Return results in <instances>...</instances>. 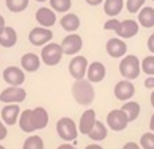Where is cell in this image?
Segmentation results:
<instances>
[{"label":"cell","instance_id":"obj_1","mask_svg":"<svg viewBox=\"0 0 154 149\" xmlns=\"http://www.w3.org/2000/svg\"><path fill=\"white\" fill-rule=\"evenodd\" d=\"M72 96H74L75 103L82 106H90L95 99V88L91 82H88L87 79L75 80L72 84Z\"/></svg>","mask_w":154,"mask_h":149},{"label":"cell","instance_id":"obj_2","mask_svg":"<svg viewBox=\"0 0 154 149\" xmlns=\"http://www.w3.org/2000/svg\"><path fill=\"white\" fill-rule=\"evenodd\" d=\"M119 72L124 79L133 80L137 79L141 72V62H140L138 56L135 55H125L122 56V59L119 62Z\"/></svg>","mask_w":154,"mask_h":149},{"label":"cell","instance_id":"obj_3","mask_svg":"<svg viewBox=\"0 0 154 149\" xmlns=\"http://www.w3.org/2000/svg\"><path fill=\"white\" fill-rule=\"evenodd\" d=\"M63 55H64V53H63L61 43L48 42L47 45L42 47L40 59H42L43 64H47V66H56V64H60Z\"/></svg>","mask_w":154,"mask_h":149},{"label":"cell","instance_id":"obj_4","mask_svg":"<svg viewBox=\"0 0 154 149\" xmlns=\"http://www.w3.org/2000/svg\"><path fill=\"white\" fill-rule=\"evenodd\" d=\"M56 133L63 141H74L79 133V128L71 117H61L56 122Z\"/></svg>","mask_w":154,"mask_h":149},{"label":"cell","instance_id":"obj_5","mask_svg":"<svg viewBox=\"0 0 154 149\" xmlns=\"http://www.w3.org/2000/svg\"><path fill=\"white\" fill-rule=\"evenodd\" d=\"M106 125H108V128L114 130V132H122L124 128H127L128 119L122 109H112L108 114V117H106Z\"/></svg>","mask_w":154,"mask_h":149},{"label":"cell","instance_id":"obj_6","mask_svg":"<svg viewBox=\"0 0 154 149\" xmlns=\"http://www.w3.org/2000/svg\"><path fill=\"white\" fill-rule=\"evenodd\" d=\"M26 99V90L23 87H11L10 85L8 88L2 90L0 93V103H7V104H13V103H23Z\"/></svg>","mask_w":154,"mask_h":149},{"label":"cell","instance_id":"obj_7","mask_svg":"<svg viewBox=\"0 0 154 149\" xmlns=\"http://www.w3.org/2000/svg\"><path fill=\"white\" fill-rule=\"evenodd\" d=\"M3 80L7 82L8 85L11 87H21L26 80V72L23 71V67H18V66H8L3 69Z\"/></svg>","mask_w":154,"mask_h":149},{"label":"cell","instance_id":"obj_8","mask_svg":"<svg viewBox=\"0 0 154 149\" xmlns=\"http://www.w3.org/2000/svg\"><path fill=\"white\" fill-rule=\"evenodd\" d=\"M29 42L32 43L34 47H43V45H47L48 42H51V38H53V32H51V29H48V27H34L31 29V32H29Z\"/></svg>","mask_w":154,"mask_h":149},{"label":"cell","instance_id":"obj_9","mask_svg":"<svg viewBox=\"0 0 154 149\" xmlns=\"http://www.w3.org/2000/svg\"><path fill=\"white\" fill-rule=\"evenodd\" d=\"M87 67H88V61L82 55H74L69 62V74L74 77L75 80H80L87 75Z\"/></svg>","mask_w":154,"mask_h":149},{"label":"cell","instance_id":"obj_10","mask_svg":"<svg viewBox=\"0 0 154 149\" xmlns=\"http://www.w3.org/2000/svg\"><path fill=\"white\" fill-rule=\"evenodd\" d=\"M82 45H84L82 37L77 35V34H74V32H71L69 35H66L64 38H63V42H61L63 53H64V55H69V56L77 55V53L82 50Z\"/></svg>","mask_w":154,"mask_h":149},{"label":"cell","instance_id":"obj_11","mask_svg":"<svg viewBox=\"0 0 154 149\" xmlns=\"http://www.w3.org/2000/svg\"><path fill=\"white\" fill-rule=\"evenodd\" d=\"M135 95V85L132 84V80H120L116 84L114 87V96L117 98L119 101H128L132 99V96Z\"/></svg>","mask_w":154,"mask_h":149},{"label":"cell","instance_id":"obj_12","mask_svg":"<svg viewBox=\"0 0 154 149\" xmlns=\"http://www.w3.org/2000/svg\"><path fill=\"white\" fill-rule=\"evenodd\" d=\"M35 21L38 23V26L51 29V26H55L56 23V11H53L48 7H42L35 11Z\"/></svg>","mask_w":154,"mask_h":149},{"label":"cell","instance_id":"obj_13","mask_svg":"<svg viewBox=\"0 0 154 149\" xmlns=\"http://www.w3.org/2000/svg\"><path fill=\"white\" fill-rule=\"evenodd\" d=\"M87 80L91 82V84H98V82H103V79L106 77V67L103 62L95 61L90 62L88 67H87Z\"/></svg>","mask_w":154,"mask_h":149},{"label":"cell","instance_id":"obj_14","mask_svg":"<svg viewBox=\"0 0 154 149\" xmlns=\"http://www.w3.org/2000/svg\"><path fill=\"white\" fill-rule=\"evenodd\" d=\"M19 114H21V109H19V104L13 103V104H5L3 109H2V115L0 119L3 120V123L7 127H11L18 122L19 119Z\"/></svg>","mask_w":154,"mask_h":149},{"label":"cell","instance_id":"obj_15","mask_svg":"<svg viewBox=\"0 0 154 149\" xmlns=\"http://www.w3.org/2000/svg\"><path fill=\"white\" fill-rule=\"evenodd\" d=\"M138 29H140L138 21H135V19H124V21H120V26L116 31V34L120 38H132L138 34Z\"/></svg>","mask_w":154,"mask_h":149},{"label":"cell","instance_id":"obj_16","mask_svg":"<svg viewBox=\"0 0 154 149\" xmlns=\"http://www.w3.org/2000/svg\"><path fill=\"white\" fill-rule=\"evenodd\" d=\"M106 51L111 58H122L127 55V45L122 38H109L106 43Z\"/></svg>","mask_w":154,"mask_h":149},{"label":"cell","instance_id":"obj_17","mask_svg":"<svg viewBox=\"0 0 154 149\" xmlns=\"http://www.w3.org/2000/svg\"><path fill=\"white\" fill-rule=\"evenodd\" d=\"M96 122V112L93 109H87L84 111V114L80 115V120H79V133L82 135H88V132L93 128V125Z\"/></svg>","mask_w":154,"mask_h":149},{"label":"cell","instance_id":"obj_18","mask_svg":"<svg viewBox=\"0 0 154 149\" xmlns=\"http://www.w3.org/2000/svg\"><path fill=\"white\" fill-rule=\"evenodd\" d=\"M48 112L45 108H42V106H37V108L32 109V125H34V130H43L47 128L48 125Z\"/></svg>","mask_w":154,"mask_h":149},{"label":"cell","instance_id":"obj_19","mask_svg":"<svg viewBox=\"0 0 154 149\" xmlns=\"http://www.w3.org/2000/svg\"><path fill=\"white\" fill-rule=\"evenodd\" d=\"M42 59L38 58V55L35 53H26L21 56V67L24 72H35L40 67Z\"/></svg>","mask_w":154,"mask_h":149},{"label":"cell","instance_id":"obj_20","mask_svg":"<svg viewBox=\"0 0 154 149\" xmlns=\"http://www.w3.org/2000/svg\"><path fill=\"white\" fill-rule=\"evenodd\" d=\"M16 42H18L16 31H14L13 27H10V26H5V29L2 31V34H0V47L11 48V47L16 45Z\"/></svg>","mask_w":154,"mask_h":149},{"label":"cell","instance_id":"obj_21","mask_svg":"<svg viewBox=\"0 0 154 149\" xmlns=\"http://www.w3.org/2000/svg\"><path fill=\"white\" fill-rule=\"evenodd\" d=\"M60 24H61V27L64 29V31H67L71 34V32H75L77 29L80 27V19L74 13H66L64 16L60 19Z\"/></svg>","mask_w":154,"mask_h":149},{"label":"cell","instance_id":"obj_22","mask_svg":"<svg viewBox=\"0 0 154 149\" xmlns=\"http://www.w3.org/2000/svg\"><path fill=\"white\" fill-rule=\"evenodd\" d=\"M138 14V24L140 26H143V27H154V8L151 7H143L140 11L137 13Z\"/></svg>","mask_w":154,"mask_h":149},{"label":"cell","instance_id":"obj_23","mask_svg":"<svg viewBox=\"0 0 154 149\" xmlns=\"http://www.w3.org/2000/svg\"><path fill=\"white\" fill-rule=\"evenodd\" d=\"M18 123H19V128H21L24 133H32V132H35V130H34V125H32V109H24V111H21L19 119H18Z\"/></svg>","mask_w":154,"mask_h":149},{"label":"cell","instance_id":"obj_24","mask_svg":"<svg viewBox=\"0 0 154 149\" xmlns=\"http://www.w3.org/2000/svg\"><path fill=\"white\" fill-rule=\"evenodd\" d=\"M87 136H90L91 141H103V139L108 136V125H104L101 120H96L93 128L88 132Z\"/></svg>","mask_w":154,"mask_h":149},{"label":"cell","instance_id":"obj_25","mask_svg":"<svg viewBox=\"0 0 154 149\" xmlns=\"http://www.w3.org/2000/svg\"><path fill=\"white\" fill-rule=\"evenodd\" d=\"M124 0H104L103 3V10L104 13L111 18H116L117 14L124 10Z\"/></svg>","mask_w":154,"mask_h":149},{"label":"cell","instance_id":"obj_26","mask_svg":"<svg viewBox=\"0 0 154 149\" xmlns=\"http://www.w3.org/2000/svg\"><path fill=\"white\" fill-rule=\"evenodd\" d=\"M125 112V115H127L128 122H133V120L138 119L140 115V111H141V106H140V103H137V101H127V103H124V106L120 108Z\"/></svg>","mask_w":154,"mask_h":149},{"label":"cell","instance_id":"obj_27","mask_svg":"<svg viewBox=\"0 0 154 149\" xmlns=\"http://www.w3.org/2000/svg\"><path fill=\"white\" fill-rule=\"evenodd\" d=\"M29 2H31V0H5L7 8L11 13H21V11H24V10L29 7Z\"/></svg>","mask_w":154,"mask_h":149},{"label":"cell","instance_id":"obj_28","mask_svg":"<svg viewBox=\"0 0 154 149\" xmlns=\"http://www.w3.org/2000/svg\"><path fill=\"white\" fill-rule=\"evenodd\" d=\"M48 2H50V8L56 13H67L72 5L71 0H48Z\"/></svg>","mask_w":154,"mask_h":149},{"label":"cell","instance_id":"obj_29","mask_svg":"<svg viewBox=\"0 0 154 149\" xmlns=\"http://www.w3.org/2000/svg\"><path fill=\"white\" fill-rule=\"evenodd\" d=\"M45 144H43V139L38 136V135H31L23 144V149H43Z\"/></svg>","mask_w":154,"mask_h":149},{"label":"cell","instance_id":"obj_30","mask_svg":"<svg viewBox=\"0 0 154 149\" xmlns=\"http://www.w3.org/2000/svg\"><path fill=\"white\" fill-rule=\"evenodd\" d=\"M141 71L146 75H154V55H149L143 58L141 61Z\"/></svg>","mask_w":154,"mask_h":149},{"label":"cell","instance_id":"obj_31","mask_svg":"<svg viewBox=\"0 0 154 149\" xmlns=\"http://www.w3.org/2000/svg\"><path fill=\"white\" fill-rule=\"evenodd\" d=\"M140 146H141V149H154V133H143L140 138Z\"/></svg>","mask_w":154,"mask_h":149},{"label":"cell","instance_id":"obj_32","mask_svg":"<svg viewBox=\"0 0 154 149\" xmlns=\"http://www.w3.org/2000/svg\"><path fill=\"white\" fill-rule=\"evenodd\" d=\"M144 3H146V0H125V7H127L128 13H138L144 7Z\"/></svg>","mask_w":154,"mask_h":149},{"label":"cell","instance_id":"obj_33","mask_svg":"<svg viewBox=\"0 0 154 149\" xmlns=\"http://www.w3.org/2000/svg\"><path fill=\"white\" fill-rule=\"evenodd\" d=\"M119 26H120V21H119V19H116V18H111V19H108V21H106L104 23V29H106V31H117V29H119Z\"/></svg>","mask_w":154,"mask_h":149},{"label":"cell","instance_id":"obj_34","mask_svg":"<svg viewBox=\"0 0 154 149\" xmlns=\"http://www.w3.org/2000/svg\"><path fill=\"white\" fill-rule=\"evenodd\" d=\"M7 135H8V128H7V125L3 123V120L0 119V141H3V139L7 138Z\"/></svg>","mask_w":154,"mask_h":149},{"label":"cell","instance_id":"obj_35","mask_svg":"<svg viewBox=\"0 0 154 149\" xmlns=\"http://www.w3.org/2000/svg\"><path fill=\"white\" fill-rule=\"evenodd\" d=\"M144 87H146L148 90H154V75H148L146 79H144Z\"/></svg>","mask_w":154,"mask_h":149},{"label":"cell","instance_id":"obj_36","mask_svg":"<svg viewBox=\"0 0 154 149\" xmlns=\"http://www.w3.org/2000/svg\"><path fill=\"white\" fill-rule=\"evenodd\" d=\"M148 50L151 51V55H154V34H151L148 38Z\"/></svg>","mask_w":154,"mask_h":149},{"label":"cell","instance_id":"obj_37","mask_svg":"<svg viewBox=\"0 0 154 149\" xmlns=\"http://www.w3.org/2000/svg\"><path fill=\"white\" fill-rule=\"evenodd\" d=\"M122 149H141V146L138 143H125Z\"/></svg>","mask_w":154,"mask_h":149},{"label":"cell","instance_id":"obj_38","mask_svg":"<svg viewBox=\"0 0 154 149\" xmlns=\"http://www.w3.org/2000/svg\"><path fill=\"white\" fill-rule=\"evenodd\" d=\"M56 149H77L74 144H69V143H63V144H60Z\"/></svg>","mask_w":154,"mask_h":149},{"label":"cell","instance_id":"obj_39","mask_svg":"<svg viewBox=\"0 0 154 149\" xmlns=\"http://www.w3.org/2000/svg\"><path fill=\"white\" fill-rule=\"evenodd\" d=\"M85 2L88 3V5H91V7H96V5H101L104 0H85Z\"/></svg>","mask_w":154,"mask_h":149},{"label":"cell","instance_id":"obj_40","mask_svg":"<svg viewBox=\"0 0 154 149\" xmlns=\"http://www.w3.org/2000/svg\"><path fill=\"white\" fill-rule=\"evenodd\" d=\"M5 26H7V24H5V18L0 14V34H2V31L5 29Z\"/></svg>","mask_w":154,"mask_h":149},{"label":"cell","instance_id":"obj_41","mask_svg":"<svg viewBox=\"0 0 154 149\" xmlns=\"http://www.w3.org/2000/svg\"><path fill=\"white\" fill-rule=\"evenodd\" d=\"M85 149H103L100 146V144H96V143H93V144H88V146H87Z\"/></svg>","mask_w":154,"mask_h":149},{"label":"cell","instance_id":"obj_42","mask_svg":"<svg viewBox=\"0 0 154 149\" xmlns=\"http://www.w3.org/2000/svg\"><path fill=\"white\" fill-rule=\"evenodd\" d=\"M149 128H151V132L154 133V115H151V120H149Z\"/></svg>","mask_w":154,"mask_h":149},{"label":"cell","instance_id":"obj_43","mask_svg":"<svg viewBox=\"0 0 154 149\" xmlns=\"http://www.w3.org/2000/svg\"><path fill=\"white\" fill-rule=\"evenodd\" d=\"M149 99H151V106L154 108V90H152V93H151V98H149Z\"/></svg>","mask_w":154,"mask_h":149},{"label":"cell","instance_id":"obj_44","mask_svg":"<svg viewBox=\"0 0 154 149\" xmlns=\"http://www.w3.org/2000/svg\"><path fill=\"white\" fill-rule=\"evenodd\" d=\"M35 2H48V0H35Z\"/></svg>","mask_w":154,"mask_h":149},{"label":"cell","instance_id":"obj_45","mask_svg":"<svg viewBox=\"0 0 154 149\" xmlns=\"http://www.w3.org/2000/svg\"><path fill=\"white\" fill-rule=\"evenodd\" d=\"M0 149H5V146H2V144H0Z\"/></svg>","mask_w":154,"mask_h":149},{"label":"cell","instance_id":"obj_46","mask_svg":"<svg viewBox=\"0 0 154 149\" xmlns=\"http://www.w3.org/2000/svg\"><path fill=\"white\" fill-rule=\"evenodd\" d=\"M152 2H154V0H152Z\"/></svg>","mask_w":154,"mask_h":149}]
</instances>
